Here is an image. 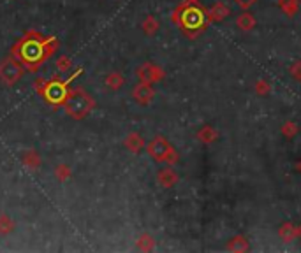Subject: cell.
<instances>
[{
	"label": "cell",
	"mask_w": 301,
	"mask_h": 253,
	"mask_svg": "<svg viewBox=\"0 0 301 253\" xmlns=\"http://www.w3.org/2000/svg\"><path fill=\"white\" fill-rule=\"evenodd\" d=\"M36 91L53 107H64L69 95V81L62 79H37Z\"/></svg>",
	"instance_id": "obj_3"
},
{
	"label": "cell",
	"mask_w": 301,
	"mask_h": 253,
	"mask_svg": "<svg viewBox=\"0 0 301 253\" xmlns=\"http://www.w3.org/2000/svg\"><path fill=\"white\" fill-rule=\"evenodd\" d=\"M138 248H141V249H152L153 248L152 237H150V235H141V237H139V241H138Z\"/></svg>",
	"instance_id": "obj_21"
},
{
	"label": "cell",
	"mask_w": 301,
	"mask_h": 253,
	"mask_svg": "<svg viewBox=\"0 0 301 253\" xmlns=\"http://www.w3.org/2000/svg\"><path fill=\"white\" fill-rule=\"evenodd\" d=\"M280 7L287 16H292L297 11V0H280Z\"/></svg>",
	"instance_id": "obj_19"
},
{
	"label": "cell",
	"mask_w": 301,
	"mask_h": 253,
	"mask_svg": "<svg viewBox=\"0 0 301 253\" xmlns=\"http://www.w3.org/2000/svg\"><path fill=\"white\" fill-rule=\"evenodd\" d=\"M58 49V39L55 37H44L39 32L30 30L23 39H20L13 46L11 53L13 56L23 63L25 69L30 72H36L51 55Z\"/></svg>",
	"instance_id": "obj_1"
},
{
	"label": "cell",
	"mask_w": 301,
	"mask_h": 253,
	"mask_svg": "<svg viewBox=\"0 0 301 253\" xmlns=\"http://www.w3.org/2000/svg\"><path fill=\"white\" fill-rule=\"evenodd\" d=\"M159 30V23L153 16H146V20L143 21V32L146 35H153L155 32Z\"/></svg>",
	"instance_id": "obj_17"
},
{
	"label": "cell",
	"mask_w": 301,
	"mask_h": 253,
	"mask_svg": "<svg viewBox=\"0 0 301 253\" xmlns=\"http://www.w3.org/2000/svg\"><path fill=\"white\" fill-rule=\"evenodd\" d=\"M25 67L16 56H8L0 62V81L6 86H15L20 79H22Z\"/></svg>",
	"instance_id": "obj_6"
},
{
	"label": "cell",
	"mask_w": 301,
	"mask_h": 253,
	"mask_svg": "<svg viewBox=\"0 0 301 253\" xmlns=\"http://www.w3.org/2000/svg\"><path fill=\"white\" fill-rule=\"evenodd\" d=\"M159 183L162 186H171L176 183V174H174L171 169H164V171L159 172Z\"/></svg>",
	"instance_id": "obj_15"
},
{
	"label": "cell",
	"mask_w": 301,
	"mask_h": 253,
	"mask_svg": "<svg viewBox=\"0 0 301 253\" xmlns=\"http://www.w3.org/2000/svg\"><path fill=\"white\" fill-rule=\"evenodd\" d=\"M236 25L241 28V30H250V28L255 25V20H254V18H252V14L243 13V14H241V16H238Z\"/></svg>",
	"instance_id": "obj_16"
},
{
	"label": "cell",
	"mask_w": 301,
	"mask_h": 253,
	"mask_svg": "<svg viewBox=\"0 0 301 253\" xmlns=\"http://www.w3.org/2000/svg\"><path fill=\"white\" fill-rule=\"evenodd\" d=\"M95 107V100L92 98V95L83 88L76 86L72 90H69L67 100L64 104V109L72 119H83L90 114Z\"/></svg>",
	"instance_id": "obj_4"
},
{
	"label": "cell",
	"mask_w": 301,
	"mask_h": 253,
	"mask_svg": "<svg viewBox=\"0 0 301 253\" xmlns=\"http://www.w3.org/2000/svg\"><path fill=\"white\" fill-rule=\"evenodd\" d=\"M297 167H299V172H301V162H299V165H297Z\"/></svg>",
	"instance_id": "obj_24"
},
{
	"label": "cell",
	"mask_w": 301,
	"mask_h": 253,
	"mask_svg": "<svg viewBox=\"0 0 301 253\" xmlns=\"http://www.w3.org/2000/svg\"><path fill=\"white\" fill-rule=\"evenodd\" d=\"M197 137L203 141V143H212V141L217 137V134L212 130V126H205V129H203L201 132H199V136H197Z\"/></svg>",
	"instance_id": "obj_20"
},
{
	"label": "cell",
	"mask_w": 301,
	"mask_h": 253,
	"mask_svg": "<svg viewBox=\"0 0 301 253\" xmlns=\"http://www.w3.org/2000/svg\"><path fill=\"white\" fill-rule=\"evenodd\" d=\"M22 162H23V165H25L27 169H30V171H37V169L43 165L41 155L37 153L36 150L25 151V153H23V157H22Z\"/></svg>",
	"instance_id": "obj_9"
},
{
	"label": "cell",
	"mask_w": 301,
	"mask_h": 253,
	"mask_svg": "<svg viewBox=\"0 0 301 253\" xmlns=\"http://www.w3.org/2000/svg\"><path fill=\"white\" fill-rule=\"evenodd\" d=\"M124 144H125V148H127L129 151H132V153H139V151L145 148V139H143L138 132H132V134H129V136L125 137Z\"/></svg>",
	"instance_id": "obj_10"
},
{
	"label": "cell",
	"mask_w": 301,
	"mask_h": 253,
	"mask_svg": "<svg viewBox=\"0 0 301 253\" xmlns=\"http://www.w3.org/2000/svg\"><path fill=\"white\" fill-rule=\"evenodd\" d=\"M283 132H285V134H294V132H296V125H292V123H289V125L283 126Z\"/></svg>",
	"instance_id": "obj_23"
},
{
	"label": "cell",
	"mask_w": 301,
	"mask_h": 253,
	"mask_svg": "<svg viewBox=\"0 0 301 253\" xmlns=\"http://www.w3.org/2000/svg\"><path fill=\"white\" fill-rule=\"evenodd\" d=\"M136 74H138V77L143 81V83H150V84L164 77L162 69L157 67V65H153V63H145V65H141Z\"/></svg>",
	"instance_id": "obj_7"
},
{
	"label": "cell",
	"mask_w": 301,
	"mask_h": 253,
	"mask_svg": "<svg viewBox=\"0 0 301 253\" xmlns=\"http://www.w3.org/2000/svg\"><path fill=\"white\" fill-rule=\"evenodd\" d=\"M16 227V221L13 220L9 214H0V235H8L15 230Z\"/></svg>",
	"instance_id": "obj_13"
},
{
	"label": "cell",
	"mask_w": 301,
	"mask_h": 253,
	"mask_svg": "<svg viewBox=\"0 0 301 253\" xmlns=\"http://www.w3.org/2000/svg\"><path fill=\"white\" fill-rule=\"evenodd\" d=\"M55 65H57V70H58V72L65 74V72H69V70H71L72 62H71V58H69V56L62 55V56H58V58H57Z\"/></svg>",
	"instance_id": "obj_18"
},
{
	"label": "cell",
	"mask_w": 301,
	"mask_h": 253,
	"mask_svg": "<svg viewBox=\"0 0 301 253\" xmlns=\"http://www.w3.org/2000/svg\"><path fill=\"white\" fill-rule=\"evenodd\" d=\"M229 7L226 6L224 2H217L212 9H208V18L210 21H222L229 16Z\"/></svg>",
	"instance_id": "obj_11"
},
{
	"label": "cell",
	"mask_w": 301,
	"mask_h": 253,
	"mask_svg": "<svg viewBox=\"0 0 301 253\" xmlns=\"http://www.w3.org/2000/svg\"><path fill=\"white\" fill-rule=\"evenodd\" d=\"M132 97H134V100L138 102V104L141 105H146L152 102V98L155 97V91H153V88L150 86V83H139L134 86V90H132Z\"/></svg>",
	"instance_id": "obj_8"
},
{
	"label": "cell",
	"mask_w": 301,
	"mask_h": 253,
	"mask_svg": "<svg viewBox=\"0 0 301 253\" xmlns=\"http://www.w3.org/2000/svg\"><path fill=\"white\" fill-rule=\"evenodd\" d=\"M174 25L183 30L185 35L188 37H195L201 32H205V28L208 27L210 18H208V11L201 9L197 4L194 2H185L181 6H178L176 9L173 11V16H171Z\"/></svg>",
	"instance_id": "obj_2"
},
{
	"label": "cell",
	"mask_w": 301,
	"mask_h": 253,
	"mask_svg": "<svg viewBox=\"0 0 301 253\" xmlns=\"http://www.w3.org/2000/svg\"><path fill=\"white\" fill-rule=\"evenodd\" d=\"M146 151L148 155L153 158L155 162H167V164H174L178 160L176 151L171 148V144L167 143L166 137L157 136L155 139H152L146 146Z\"/></svg>",
	"instance_id": "obj_5"
},
{
	"label": "cell",
	"mask_w": 301,
	"mask_h": 253,
	"mask_svg": "<svg viewBox=\"0 0 301 253\" xmlns=\"http://www.w3.org/2000/svg\"><path fill=\"white\" fill-rule=\"evenodd\" d=\"M234 2H236V6L238 7H241V9H250L252 6H254L255 4V0H234Z\"/></svg>",
	"instance_id": "obj_22"
},
{
	"label": "cell",
	"mask_w": 301,
	"mask_h": 253,
	"mask_svg": "<svg viewBox=\"0 0 301 253\" xmlns=\"http://www.w3.org/2000/svg\"><path fill=\"white\" fill-rule=\"evenodd\" d=\"M125 83V77L120 72H110L106 76V86L110 90H120Z\"/></svg>",
	"instance_id": "obj_12"
},
{
	"label": "cell",
	"mask_w": 301,
	"mask_h": 253,
	"mask_svg": "<svg viewBox=\"0 0 301 253\" xmlns=\"http://www.w3.org/2000/svg\"><path fill=\"white\" fill-rule=\"evenodd\" d=\"M71 176H72V171H71V167H69L67 164H58L57 167H55V178H57L60 183L69 181V179H71Z\"/></svg>",
	"instance_id": "obj_14"
}]
</instances>
